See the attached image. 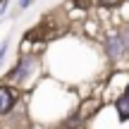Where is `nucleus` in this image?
<instances>
[{
  "label": "nucleus",
  "mask_w": 129,
  "mask_h": 129,
  "mask_svg": "<svg viewBox=\"0 0 129 129\" xmlns=\"http://www.w3.org/2000/svg\"><path fill=\"white\" fill-rule=\"evenodd\" d=\"M34 69V57H22V60L17 62V67L10 72V79L12 81H22V79H26V74Z\"/></svg>",
  "instance_id": "1"
},
{
  "label": "nucleus",
  "mask_w": 129,
  "mask_h": 129,
  "mask_svg": "<svg viewBox=\"0 0 129 129\" xmlns=\"http://www.w3.org/2000/svg\"><path fill=\"white\" fill-rule=\"evenodd\" d=\"M108 55L112 57V60H115V57H120L122 53L127 50V46H124V38H122V34H112L110 38H108Z\"/></svg>",
  "instance_id": "2"
},
{
  "label": "nucleus",
  "mask_w": 129,
  "mask_h": 129,
  "mask_svg": "<svg viewBox=\"0 0 129 129\" xmlns=\"http://www.w3.org/2000/svg\"><path fill=\"white\" fill-rule=\"evenodd\" d=\"M14 108V91L10 86H0V115H7Z\"/></svg>",
  "instance_id": "3"
},
{
  "label": "nucleus",
  "mask_w": 129,
  "mask_h": 129,
  "mask_svg": "<svg viewBox=\"0 0 129 129\" xmlns=\"http://www.w3.org/2000/svg\"><path fill=\"white\" fill-rule=\"evenodd\" d=\"M98 108H101V103H98V101H86V103L81 105V110L77 112V115H79V120H81V122H84V120H88V117H91L93 112L98 110Z\"/></svg>",
  "instance_id": "4"
},
{
  "label": "nucleus",
  "mask_w": 129,
  "mask_h": 129,
  "mask_svg": "<svg viewBox=\"0 0 129 129\" xmlns=\"http://www.w3.org/2000/svg\"><path fill=\"white\" fill-rule=\"evenodd\" d=\"M115 108H117V115H120V120H122V122H124V120H129V96H127V93L117 98Z\"/></svg>",
  "instance_id": "5"
},
{
  "label": "nucleus",
  "mask_w": 129,
  "mask_h": 129,
  "mask_svg": "<svg viewBox=\"0 0 129 129\" xmlns=\"http://www.w3.org/2000/svg\"><path fill=\"white\" fill-rule=\"evenodd\" d=\"M77 127H81V120H79V115L69 117V120L64 122V129H77Z\"/></svg>",
  "instance_id": "6"
},
{
  "label": "nucleus",
  "mask_w": 129,
  "mask_h": 129,
  "mask_svg": "<svg viewBox=\"0 0 129 129\" xmlns=\"http://www.w3.org/2000/svg\"><path fill=\"white\" fill-rule=\"evenodd\" d=\"M98 3H101V7H117L122 0H98Z\"/></svg>",
  "instance_id": "7"
},
{
  "label": "nucleus",
  "mask_w": 129,
  "mask_h": 129,
  "mask_svg": "<svg viewBox=\"0 0 129 129\" xmlns=\"http://www.w3.org/2000/svg\"><path fill=\"white\" fill-rule=\"evenodd\" d=\"M5 53H7V43H3V48H0V62H3V57H5Z\"/></svg>",
  "instance_id": "8"
},
{
  "label": "nucleus",
  "mask_w": 129,
  "mask_h": 129,
  "mask_svg": "<svg viewBox=\"0 0 129 129\" xmlns=\"http://www.w3.org/2000/svg\"><path fill=\"white\" fill-rule=\"evenodd\" d=\"M29 3H31V0H19V7H22V10H24V7H29Z\"/></svg>",
  "instance_id": "9"
},
{
  "label": "nucleus",
  "mask_w": 129,
  "mask_h": 129,
  "mask_svg": "<svg viewBox=\"0 0 129 129\" xmlns=\"http://www.w3.org/2000/svg\"><path fill=\"white\" fill-rule=\"evenodd\" d=\"M74 5H86V0H74Z\"/></svg>",
  "instance_id": "10"
},
{
  "label": "nucleus",
  "mask_w": 129,
  "mask_h": 129,
  "mask_svg": "<svg viewBox=\"0 0 129 129\" xmlns=\"http://www.w3.org/2000/svg\"><path fill=\"white\" fill-rule=\"evenodd\" d=\"M127 96H129V84H127Z\"/></svg>",
  "instance_id": "11"
}]
</instances>
